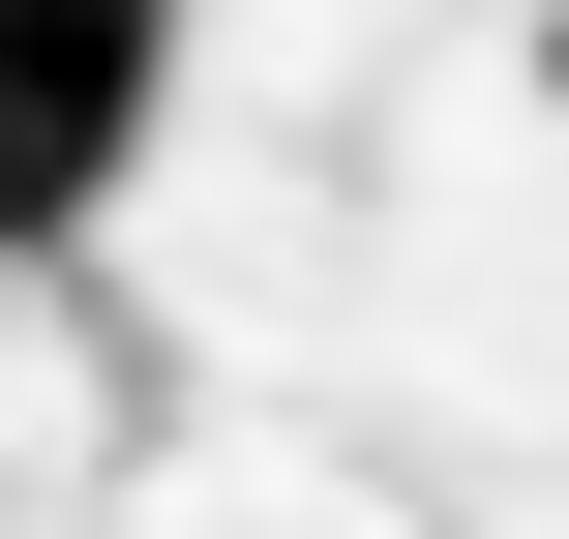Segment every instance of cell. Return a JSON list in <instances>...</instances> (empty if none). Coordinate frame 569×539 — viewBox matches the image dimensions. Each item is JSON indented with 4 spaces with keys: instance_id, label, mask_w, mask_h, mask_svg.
Masks as SVG:
<instances>
[{
    "instance_id": "6da1fadb",
    "label": "cell",
    "mask_w": 569,
    "mask_h": 539,
    "mask_svg": "<svg viewBox=\"0 0 569 539\" xmlns=\"http://www.w3.org/2000/svg\"><path fill=\"white\" fill-rule=\"evenodd\" d=\"M150 120H180V0H0V270L90 240L150 180Z\"/></svg>"
},
{
    "instance_id": "7a4b0ae2",
    "label": "cell",
    "mask_w": 569,
    "mask_h": 539,
    "mask_svg": "<svg viewBox=\"0 0 569 539\" xmlns=\"http://www.w3.org/2000/svg\"><path fill=\"white\" fill-rule=\"evenodd\" d=\"M540 90H569V30H540Z\"/></svg>"
},
{
    "instance_id": "3957f363",
    "label": "cell",
    "mask_w": 569,
    "mask_h": 539,
    "mask_svg": "<svg viewBox=\"0 0 569 539\" xmlns=\"http://www.w3.org/2000/svg\"><path fill=\"white\" fill-rule=\"evenodd\" d=\"M540 30H569V0H540Z\"/></svg>"
}]
</instances>
